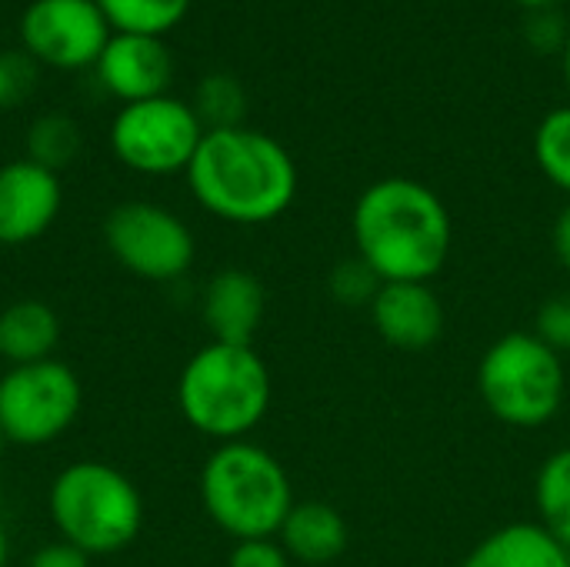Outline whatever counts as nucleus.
<instances>
[{"label": "nucleus", "instance_id": "13", "mask_svg": "<svg viewBox=\"0 0 570 567\" xmlns=\"http://www.w3.org/2000/svg\"><path fill=\"white\" fill-rule=\"evenodd\" d=\"M367 311L377 338L397 351L421 354L444 334V304L431 284H381Z\"/></svg>", "mask_w": 570, "mask_h": 567}, {"label": "nucleus", "instance_id": "15", "mask_svg": "<svg viewBox=\"0 0 570 567\" xmlns=\"http://www.w3.org/2000/svg\"><path fill=\"white\" fill-rule=\"evenodd\" d=\"M347 521L327 501H294L291 515L284 518L277 541L284 545L287 558L304 567L334 565L347 551Z\"/></svg>", "mask_w": 570, "mask_h": 567}, {"label": "nucleus", "instance_id": "32", "mask_svg": "<svg viewBox=\"0 0 570 567\" xmlns=\"http://www.w3.org/2000/svg\"><path fill=\"white\" fill-rule=\"evenodd\" d=\"M7 551H10V545H7V531H3V525H0V567L7 565Z\"/></svg>", "mask_w": 570, "mask_h": 567}, {"label": "nucleus", "instance_id": "4", "mask_svg": "<svg viewBox=\"0 0 570 567\" xmlns=\"http://www.w3.org/2000/svg\"><path fill=\"white\" fill-rule=\"evenodd\" d=\"M200 505L234 541L277 538L294 508L284 465L254 441H227L200 468Z\"/></svg>", "mask_w": 570, "mask_h": 567}, {"label": "nucleus", "instance_id": "11", "mask_svg": "<svg viewBox=\"0 0 570 567\" xmlns=\"http://www.w3.org/2000/svg\"><path fill=\"white\" fill-rule=\"evenodd\" d=\"M63 204L60 177L33 160L0 167V244L20 247L50 231Z\"/></svg>", "mask_w": 570, "mask_h": 567}, {"label": "nucleus", "instance_id": "9", "mask_svg": "<svg viewBox=\"0 0 570 567\" xmlns=\"http://www.w3.org/2000/svg\"><path fill=\"white\" fill-rule=\"evenodd\" d=\"M104 244L124 271L157 284L184 277L197 254L190 227L150 201L117 204L104 221Z\"/></svg>", "mask_w": 570, "mask_h": 567}, {"label": "nucleus", "instance_id": "29", "mask_svg": "<svg viewBox=\"0 0 570 567\" xmlns=\"http://www.w3.org/2000/svg\"><path fill=\"white\" fill-rule=\"evenodd\" d=\"M551 241H554V254H558L561 267L570 271V197H568V204L561 207L558 221H554V234H551Z\"/></svg>", "mask_w": 570, "mask_h": 567}, {"label": "nucleus", "instance_id": "31", "mask_svg": "<svg viewBox=\"0 0 570 567\" xmlns=\"http://www.w3.org/2000/svg\"><path fill=\"white\" fill-rule=\"evenodd\" d=\"M561 70H564V84H568V90H570V33H568L564 50H561Z\"/></svg>", "mask_w": 570, "mask_h": 567}, {"label": "nucleus", "instance_id": "18", "mask_svg": "<svg viewBox=\"0 0 570 567\" xmlns=\"http://www.w3.org/2000/svg\"><path fill=\"white\" fill-rule=\"evenodd\" d=\"M538 525H544L570 551V448H558L544 458L534 481Z\"/></svg>", "mask_w": 570, "mask_h": 567}, {"label": "nucleus", "instance_id": "22", "mask_svg": "<svg viewBox=\"0 0 570 567\" xmlns=\"http://www.w3.org/2000/svg\"><path fill=\"white\" fill-rule=\"evenodd\" d=\"M534 164L558 190L570 197V104L554 107L541 117L534 130Z\"/></svg>", "mask_w": 570, "mask_h": 567}, {"label": "nucleus", "instance_id": "17", "mask_svg": "<svg viewBox=\"0 0 570 567\" xmlns=\"http://www.w3.org/2000/svg\"><path fill=\"white\" fill-rule=\"evenodd\" d=\"M60 341V321L50 304L23 297L0 311V358L17 364L47 361Z\"/></svg>", "mask_w": 570, "mask_h": 567}, {"label": "nucleus", "instance_id": "12", "mask_svg": "<svg viewBox=\"0 0 570 567\" xmlns=\"http://www.w3.org/2000/svg\"><path fill=\"white\" fill-rule=\"evenodd\" d=\"M97 80L107 94L124 104L164 97L174 80V57L160 37L114 33L94 63Z\"/></svg>", "mask_w": 570, "mask_h": 567}, {"label": "nucleus", "instance_id": "26", "mask_svg": "<svg viewBox=\"0 0 570 567\" xmlns=\"http://www.w3.org/2000/svg\"><path fill=\"white\" fill-rule=\"evenodd\" d=\"M284 545L277 538H250L234 541V551L227 558V567H291Z\"/></svg>", "mask_w": 570, "mask_h": 567}, {"label": "nucleus", "instance_id": "30", "mask_svg": "<svg viewBox=\"0 0 570 567\" xmlns=\"http://www.w3.org/2000/svg\"><path fill=\"white\" fill-rule=\"evenodd\" d=\"M514 3H521L524 10H531V13H534V10H554L561 0H514Z\"/></svg>", "mask_w": 570, "mask_h": 567}, {"label": "nucleus", "instance_id": "28", "mask_svg": "<svg viewBox=\"0 0 570 567\" xmlns=\"http://www.w3.org/2000/svg\"><path fill=\"white\" fill-rule=\"evenodd\" d=\"M27 567H90V558L67 541H53V545H43L40 551H33Z\"/></svg>", "mask_w": 570, "mask_h": 567}, {"label": "nucleus", "instance_id": "7", "mask_svg": "<svg viewBox=\"0 0 570 567\" xmlns=\"http://www.w3.org/2000/svg\"><path fill=\"white\" fill-rule=\"evenodd\" d=\"M204 134L197 110L164 94L124 104L110 124V147L124 167L147 177H167L190 167Z\"/></svg>", "mask_w": 570, "mask_h": 567}, {"label": "nucleus", "instance_id": "20", "mask_svg": "<svg viewBox=\"0 0 570 567\" xmlns=\"http://www.w3.org/2000/svg\"><path fill=\"white\" fill-rule=\"evenodd\" d=\"M80 154V127L67 114H43L30 124L27 130V160L47 167V170H63L73 157Z\"/></svg>", "mask_w": 570, "mask_h": 567}, {"label": "nucleus", "instance_id": "5", "mask_svg": "<svg viewBox=\"0 0 570 567\" xmlns=\"http://www.w3.org/2000/svg\"><path fill=\"white\" fill-rule=\"evenodd\" d=\"M47 508L60 541L73 545L87 558L124 551L137 541L144 525L137 485L104 461L67 465L50 485Z\"/></svg>", "mask_w": 570, "mask_h": 567}, {"label": "nucleus", "instance_id": "24", "mask_svg": "<svg viewBox=\"0 0 570 567\" xmlns=\"http://www.w3.org/2000/svg\"><path fill=\"white\" fill-rule=\"evenodd\" d=\"M534 334L558 351L561 358L570 354V291H561L554 297H548L538 314H534Z\"/></svg>", "mask_w": 570, "mask_h": 567}, {"label": "nucleus", "instance_id": "1", "mask_svg": "<svg viewBox=\"0 0 570 567\" xmlns=\"http://www.w3.org/2000/svg\"><path fill=\"white\" fill-rule=\"evenodd\" d=\"M351 237L381 284H431L451 257L454 224L434 187L394 174L361 190Z\"/></svg>", "mask_w": 570, "mask_h": 567}, {"label": "nucleus", "instance_id": "23", "mask_svg": "<svg viewBox=\"0 0 570 567\" xmlns=\"http://www.w3.org/2000/svg\"><path fill=\"white\" fill-rule=\"evenodd\" d=\"M327 291L337 304L344 307H371V301L381 291V277L354 254L347 261H341L331 277H327Z\"/></svg>", "mask_w": 570, "mask_h": 567}, {"label": "nucleus", "instance_id": "21", "mask_svg": "<svg viewBox=\"0 0 570 567\" xmlns=\"http://www.w3.org/2000/svg\"><path fill=\"white\" fill-rule=\"evenodd\" d=\"M204 124V130H224V127H240L244 124V114H247V94L240 87L237 77L217 70V74H207L200 84H197V94H194V104H190Z\"/></svg>", "mask_w": 570, "mask_h": 567}, {"label": "nucleus", "instance_id": "6", "mask_svg": "<svg viewBox=\"0 0 570 567\" xmlns=\"http://www.w3.org/2000/svg\"><path fill=\"white\" fill-rule=\"evenodd\" d=\"M478 394L501 424L518 431L544 428L568 398L564 358L534 331H508L478 361Z\"/></svg>", "mask_w": 570, "mask_h": 567}, {"label": "nucleus", "instance_id": "33", "mask_svg": "<svg viewBox=\"0 0 570 567\" xmlns=\"http://www.w3.org/2000/svg\"><path fill=\"white\" fill-rule=\"evenodd\" d=\"M3 444H7V441H3V434H0V448H3Z\"/></svg>", "mask_w": 570, "mask_h": 567}, {"label": "nucleus", "instance_id": "8", "mask_svg": "<svg viewBox=\"0 0 570 567\" xmlns=\"http://www.w3.org/2000/svg\"><path fill=\"white\" fill-rule=\"evenodd\" d=\"M80 404V381L63 361L17 364L0 378V434L23 448L50 444L70 431Z\"/></svg>", "mask_w": 570, "mask_h": 567}, {"label": "nucleus", "instance_id": "14", "mask_svg": "<svg viewBox=\"0 0 570 567\" xmlns=\"http://www.w3.org/2000/svg\"><path fill=\"white\" fill-rule=\"evenodd\" d=\"M200 311L214 341L254 344L264 311H267V294H264V284L250 271L224 267L210 277Z\"/></svg>", "mask_w": 570, "mask_h": 567}, {"label": "nucleus", "instance_id": "10", "mask_svg": "<svg viewBox=\"0 0 570 567\" xmlns=\"http://www.w3.org/2000/svg\"><path fill=\"white\" fill-rule=\"evenodd\" d=\"M110 37L97 0H33L20 17L23 50L57 70L94 67Z\"/></svg>", "mask_w": 570, "mask_h": 567}, {"label": "nucleus", "instance_id": "27", "mask_svg": "<svg viewBox=\"0 0 570 567\" xmlns=\"http://www.w3.org/2000/svg\"><path fill=\"white\" fill-rule=\"evenodd\" d=\"M524 33H528V43H534V50H564L570 30L558 10H534Z\"/></svg>", "mask_w": 570, "mask_h": 567}, {"label": "nucleus", "instance_id": "19", "mask_svg": "<svg viewBox=\"0 0 570 567\" xmlns=\"http://www.w3.org/2000/svg\"><path fill=\"white\" fill-rule=\"evenodd\" d=\"M97 7L117 33L164 37L187 17L190 0H97Z\"/></svg>", "mask_w": 570, "mask_h": 567}, {"label": "nucleus", "instance_id": "3", "mask_svg": "<svg viewBox=\"0 0 570 567\" xmlns=\"http://www.w3.org/2000/svg\"><path fill=\"white\" fill-rule=\"evenodd\" d=\"M271 371L254 344H204L177 378L184 421L220 444L244 441L271 408Z\"/></svg>", "mask_w": 570, "mask_h": 567}, {"label": "nucleus", "instance_id": "16", "mask_svg": "<svg viewBox=\"0 0 570 567\" xmlns=\"http://www.w3.org/2000/svg\"><path fill=\"white\" fill-rule=\"evenodd\" d=\"M461 567H570V551L538 521H514L484 535Z\"/></svg>", "mask_w": 570, "mask_h": 567}, {"label": "nucleus", "instance_id": "2", "mask_svg": "<svg viewBox=\"0 0 570 567\" xmlns=\"http://www.w3.org/2000/svg\"><path fill=\"white\" fill-rule=\"evenodd\" d=\"M184 174L207 214L240 227L277 221L297 197L291 150L277 137L244 124L207 130Z\"/></svg>", "mask_w": 570, "mask_h": 567}, {"label": "nucleus", "instance_id": "25", "mask_svg": "<svg viewBox=\"0 0 570 567\" xmlns=\"http://www.w3.org/2000/svg\"><path fill=\"white\" fill-rule=\"evenodd\" d=\"M33 87V60L30 53H0V107L23 100Z\"/></svg>", "mask_w": 570, "mask_h": 567}]
</instances>
